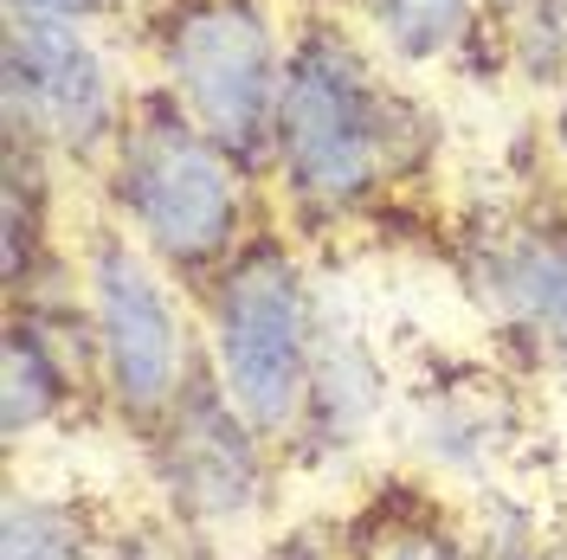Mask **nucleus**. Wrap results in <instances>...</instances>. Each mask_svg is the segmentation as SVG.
I'll return each instance as SVG.
<instances>
[{
	"label": "nucleus",
	"instance_id": "f257e3e1",
	"mask_svg": "<svg viewBox=\"0 0 567 560\" xmlns=\"http://www.w3.org/2000/svg\"><path fill=\"white\" fill-rule=\"evenodd\" d=\"M278 155L310 200H361L406 155V104L349 39L310 33L284 65Z\"/></svg>",
	"mask_w": 567,
	"mask_h": 560
},
{
	"label": "nucleus",
	"instance_id": "f03ea898",
	"mask_svg": "<svg viewBox=\"0 0 567 560\" xmlns=\"http://www.w3.org/2000/svg\"><path fill=\"white\" fill-rule=\"evenodd\" d=\"M175 110L233 162H265L278 148L284 71L271 27L251 0H194L168 33Z\"/></svg>",
	"mask_w": 567,
	"mask_h": 560
},
{
	"label": "nucleus",
	"instance_id": "7ed1b4c3",
	"mask_svg": "<svg viewBox=\"0 0 567 560\" xmlns=\"http://www.w3.org/2000/svg\"><path fill=\"white\" fill-rule=\"evenodd\" d=\"M123 212L136 219L155 258L168 265H213L239 232V180L181 110H136L123 123Z\"/></svg>",
	"mask_w": 567,
	"mask_h": 560
},
{
	"label": "nucleus",
	"instance_id": "20e7f679",
	"mask_svg": "<svg viewBox=\"0 0 567 560\" xmlns=\"http://www.w3.org/2000/svg\"><path fill=\"white\" fill-rule=\"evenodd\" d=\"M310 386L303 278L278 246H251L219 283V393L251 432H284Z\"/></svg>",
	"mask_w": 567,
	"mask_h": 560
},
{
	"label": "nucleus",
	"instance_id": "39448f33",
	"mask_svg": "<svg viewBox=\"0 0 567 560\" xmlns=\"http://www.w3.org/2000/svg\"><path fill=\"white\" fill-rule=\"evenodd\" d=\"M84 278H91V315H97V349H104L110 386L123 400L130 419H168L181 400V322L162 278L148 271L123 232H97L91 258H84Z\"/></svg>",
	"mask_w": 567,
	"mask_h": 560
},
{
	"label": "nucleus",
	"instance_id": "423d86ee",
	"mask_svg": "<svg viewBox=\"0 0 567 560\" xmlns=\"http://www.w3.org/2000/svg\"><path fill=\"white\" fill-rule=\"evenodd\" d=\"M7 116L13 129H33V142L65 155H97L104 142H123L116 97H110L104 59L78 39V27L13 20L7 13Z\"/></svg>",
	"mask_w": 567,
	"mask_h": 560
},
{
	"label": "nucleus",
	"instance_id": "0eeeda50",
	"mask_svg": "<svg viewBox=\"0 0 567 560\" xmlns=\"http://www.w3.org/2000/svg\"><path fill=\"white\" fill-rule=\"evenodd\" d=\"M168 477L187 509L200 516H239L258 490V452H251V425L233 413L226 393L187 386L175 413H168Z\"/></svg>",
	"mask_w": 567,
	"mask_h": 560
},
{
	"label": "nucleus",
	"instance_id": "6e6552de",
	"mask_svg": "<svg viewBox=\"0 0 567 560\" xmlns=\"http://www.w3.org/2000/svg\"><path fill=\"white\" fill-rule=\"evenodd\" d=\"M503 297L535 335L567 349V251L561 246L523 239L516 251H503Z\"/></svg>",
	"mask_w": 567,
	"mask_h": 560
},
{
	"label": "nucleus",
	"instance_id": "1a4fd4ad",
	"mask_svg": "<svg viewBox=\"0 0 567 560\" xmlns=\"http://www.w3.org/2000/svg\"><path fill=\"white\" fill-rule=\"evenodd\" d=\"M52 406H59V361H52L45 342H33L27 322H13V342H7V432H27Z\"/></svg>",
	"mask_w": 567,
	"mask_h": 560
},
{
	"label": "nucleus",
	"instance_id": "9d476101",
	"mask_svg": "<svg viewBox=\"0 0 567 560\" xmlns=\"http://www.w3.org/2000/svg\"><path fill=\"white\" fill-rule=\"evenodd\" d=\"M0 560H84V535L52 502H13L7 535H0Z\"/></svg>",
	"mask_w": 567,
	"mask_h": 560
},
{
	"label": "nucleus",
	"instance_id": "9b49d317",
	"mask_svg": "<svg viewBox=\"0 0 567 560\" xmlns=\"http://www.w3.org/2000/svg\"><path fill=\"white\" fill-rule=\"evenodd\" d=\"M368 7H374L381 33L400 52H413V59H432L439 45H452V33L464 20V0H368Z\"/></svg>",
	"mask_w": 567,
	"mask_h": 560
},
{
	"label": "nucleus",
	"instance_id": "f8f14e48",
	"mask_svg": "<svg viewBox=\"0 0 567 560\" xmlns=\"http://www.w3.org/2000/svg\"><path fill=\"white\" fill-rule=\"evenodd\" d=\"M374 560H464V554L445 535H432V528H400V535H388L374 548Z\"/></svg>",
	"mask_w": 567,
	"mask_h": 560
},
{
	"label": "nucleus",
	"instance_id": "ddd939ff",
	"mask_svg": "<svg viewBox=\"0 0 567 560\" xmlns=\"http://www.w3.org/2000/svg\"><path fill=\"white\" fill-rule=\"evenodd\" d=\"M110 0H7L13 20H45V27H78L91 13H104Z\"/></svg>",
	"mask_w": 567,
	"mask_h": 560
},
{
	"label": "nucleus",
	"instance_id": "4468645a",
	"mask_svg": "<svg viewBox=\"0 0 567 560\" xmlns=\"http://www.w3.org/2000/svg\"><path fill=\"white\" fill-rule=\"evenodd\" d=\"M284 560H336V554H322V548H290Z\"/></svg>",
	"mask_w": 567,
	"mask_h": 560
},
{
	"label": "nucleus",
	"instance_id": "2eb2a0df",
	"mask_svg": "<svg viewBox=\"0 0 567 560\" xmlns=\"http://www.w3.org/2000/svg\"><path fill=\"white\" fill-rule=\"evenodd\" d=\"M561 148H567V104H561Z\"/></svg>",
	"mask_w": 567,
	"mask_h": 560
}]
</instances>
